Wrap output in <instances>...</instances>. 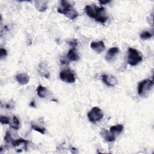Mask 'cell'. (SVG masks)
I'll list each match as a JSON object with an SVG mask.
<instances>
[{
  "label": "cell",
  "mask_w": 154,
  "mask_h": 154,
  "mask_svg": "<svg viewBox=\"0 0 154 154\" xmlns=\"http://www.w3.org/2000/svg\"><path fill=\"white\" fill-rule=\"evenodd\" d=\"M105 10V8L97 7L94 4L87 5L84 8L85 13L88 16L95 19L96 20L100 23H105L108 19Z\"/></svg>",
  "instance_id": "1"
},
{
  "label": "cell",
  "mask_w": 154,
  "mask_h": 154,
  "mask_svg": "<svg viewBox=\"0 0 154 154\" xmlns=\"http://www.w3.org/2000/svg\"><path fill=\"white\" fill-rule=\"evenodd\" d=\"M35 7L40 11H45L48 8V1H34Z\"/></svg>",
  "instance_id": "12"
},
{
  "label": "cell",
  "mask_w": 154,
  "mask_h": 154,
  "mask_svg": "<svg viewBox=\"0 0 154 154\" xmlns=\"http://www.w3.org/2000/svg\"><path fill=\"white\" fill-rule=\"evenodd\" d=\"M111 2V1H99V4H108V3H109V2Z\"/></svg>",
  "instance_id": "26"
},
{
  "label": "cell",
  "mask_w": 154,
  "mask_h": 154,
  "mask_svg": "<svg viewBox=\"0 0 154 154\" xmlns=\"http://www.w3.org/2000/svg\"><path fill=\"white\" fill-rule=\"evenodd\" d=\"M30 106H35V102H34V100H32V101H31V102L30 103Z\"/></svg>",
  "instance_id": "27"
},
{
  "label": "cell",
  "mask_w": 154,
  "mask_h": 154,
  "mask_svg": "<svg viewBox=\"0 0 154 154\" xmlns=\"http://www.w3.org/2000/svg\"><path fill=\"white\" fill-rule=\"evenodd\" d=\"M16 79L17 81L21 85L27 84L29 81V77L26 73H22L16 75Z\"/></svg>",
  "instance_id": "11"
},
{
  "label": "cell",
  "mask_w": 154,
  "mask_h": 154,
  "mask_svg": "<svg viewBox=\"0 0 154 154\" xmlns=\"http://www.w3.org/2000/svg\"><path fill=\"white\" fill-rule=\"evenodd\" d=\"M119 49L117 47H112L107 52L105 55V60L108 62H112L114 59L115 57L119 54Z\"/></svg>",
  "instance_id": "8"
},
{
  "label": "cell",
  "mask_w": 154,
  "mask_h": 154,
  "mask_svg": "<svg viewBox=\"0 0 154 154\" xmlns=\"http://www.w3.org/2000/svg\"><path fill=\"white\" fill-rule=\"evenodd\" d=\"M28 141L27 140L23 138H19L17 140H13V141L11 143V144L13 147H15L20 145L21 144H28Z\"/></svg>",
  "instance_id": "17"
},
{
  "label": "cell",
  "mask_w": 154,
  "mask_h": 154,
  "mask_svg": "<svg viewBox=\"0 0 154 154\" xmlns=\"http://www.w3.org/2000/svg\"><path fill=\"white\" fill-rule=\"evenodd\" d=\"M87 117L90 122L95 123L103 119V114L99 107L94 106L87 113Z\"/></svg>",
  "instance_id": "4"
},
{
  "label": "cell",
  "mask_w": 154,
  "mask_h": 154,
  "mask_svg": "<svg viewBox=\"0 0 154 154\" xmlns=\"http://www.w3.org/2000/svg\"><path fill=\"white\" fill-rule=\"evenodd\" d=\"M100 134L101 137L108 142H112L116 140V136H114L110 131H108L107 129H102L100 131Z\"/></svg>",
  "instance_id": "10"
},
{
  "label": "cell",
  "mask_w": 154,
  "mask_h": 154,
  "mask_svg": "<svg viewBox=\"0 0 154 154\" xmlns=\"http://www.w3.org/2000/svg\"><path fill=\"white\" fill-rule=\"evenodd\" d=\"M57 11L71 20H73L78 16V13L75 8L66 1H61L60 5L57 8Z\"/></svg>",
  "instance_id": "2"
},
{
  "label": "cell",
  "mask_w": 154,
  "mask_h": 154,
  "mask_svg": "<svg viewBox=\"0 0 154 154\" xmlns=\"http://www.w3.org/2000/svg\"><path fill=\"white\" fill-rule=\"evenodd\" d=\"M101 78L102 82L109 87H114L118 82L117 79L112 75L103 74L102 75Z\"/></svg>",
  "instance_id": "7"
},
{
  "label": "cell",
  "mask_w": 154,
  "mask_h": 154,
  "mask_svg": "<svg viewBox=\"0 0 154 154\" xmlns=\"http://www.w3.org/2000/svg\"><path fill=\"white\" fill-rule=\"evenodd\" d=\"M13 138L11 137V135L9 131H7L4 137V141L7 143H11V141H13Z\"/></svg>",
  "instance_id": "20"
},
{
  "label": "cell",
  "mask_w": 154,
  "mask_h": 154,
  "mask_svg": "<svg viewBox=\"0 0 154 154\" xmlns=\"http://www.w3.org/2000/svg\"><path fill=\"white\" fill-rule=\"evenodd\" d=\"M69 60L67 59V57H61L60 58V62H61V64H68L69 63Z\"/></svg>",
  "instance_id": "24"
},
{
  "label": "cell",
  "mask_w": 154,
  "mask_h": 154,
  "mask_svg": "<svg viewBox=\"0 0 154 154\" xmlns=\"http://www.w3.org/2000/svg\"><path fill=\"white\" fill-rule=\"evenodd\" d=\"M9 125H10V127L12 128L13 129H14L15 130H18L19 129V126H20L19 120L18 119V118L16 116H13L11 120L10 119Z\"/></svg>",
  "instance_id": "16"
},
{
  "label": "cell",
  "mask_w": 154,
  "mask_h": 154,
  "mask_svg": "<svg viewBox=\"0 0 154 154\" xmlns=\"http://www.w3.org/2000/svg\"><path fill=\"white\" fill-rule=\"evenodd\" d=\"M66 57L67 59L70 61H76L79 59V56L77 53V52L76 51L75 48L70 49Z\"/></svg>",
  "instance_id": "13"
},
{
  "label": "cell",
  "mask_w": 154,
  "mask_h": 154,
  "mask_svg": "<svg viewBox=\"0 0 154 154\" xmlns=\"http://www.w3.org/2000/svg\"><path fill=\"white\" fill-rule=\"evenodd\" d=\"M91 48L98 54L103 52L105 49V46L103 41L93 42L90 43Z\"/></svg>",
  "instance_id": "9"
},
{
  "label": "cell",
  "mask_w": 154,
  "mask_h": 154,
  "mask_svg": "<svg viewBox=\"0 0 154 154\" xmlns=\"http://www.w3.org/2000/svg\"><path fill=\"white\" fill-rule=\"evenodd\" d=\"M60 78L63 81L67 83H73L76 80L75 73L70 69L62 70L60 73Z\"/></svg>",
  "instance_id": "6"
},
{
  "label": "cell",
  "mask_w": 154,
  "mask_h": 154,
  "mask_svg": "<svg viewBox=\"0 0 154 154\" xmlns=\"http://www.w3.org/2000/svg\"><path fill=\"white\" fill-rule=\"evenodd\" d=\"M137 49L132 48H129L128 51V63L131 66H134L140 63L142 60V56Z\"/></svg>",
  "instance_id": "3"
},
{
  "label": "cell",
  "mask_w": 154,
  "mask_h": 154,
  "mask_svg": "<svg viewBox=\"0 0 154 154\" xmlns=\"http://www.w3.org/2000/svg\"><path fill=\"white\" fill-rule=\"evenodd\" d=\"M7 54V51L6 49H4V48H1V52H0V56H1V58H2L3 57H5Z\"/></svg>",
  "instance_id": "23"
},
{
  "label": "cell",
  "mask_w": 154,
  "mask_h": 154,
  "mask_svg": "<svg viewBox=\"0 0 154 154\" xmlns=\"http://www.w3.org/2000/svg\"><path fill=\"white\" fill-rule=\"evenodd\" d=\"M123 130V126L121 124L114 125V126L110 127V128H109L110 132H111L114 136H116V135H118L119 134H120L122 132Z\"/></svg>",
  "instance_id": "14"
},
{
  "label": "cell",
  "mask_w": 154,
  "mask_h": 154,
  "mask_svg": "<svg viewBox=\"0 0 154 154\" xmlns=\"http://www.w3.org/2000/svg\"><path fill=\"white\" fill-rule=\"evenodd\" d=\"M68 43H69V44L70 45H71V46H72L73 48H75V47L78 45V42H77V40H75V39H74V40H71V41L69 42Z\"/></svg>",
  "instance_id": "22"
},
{
  "label": "cell",
  "mask_w": 154,
  "mask_h": 154,
  "mask_svg": "<svg viewBox=\"0 0 154 154\" xmlns=\"http://www.w3.org/2000/svg\"><path fill=\"white\" fill-rule=\"evenodd\" d=\"M37 93L38 96L41 98H45L48 94V90L45 87L42 86V85H38L37 87Z\"/></svg>",
  "instance_id": "15"
},
{
  "label": "cell",
  "mask_w": 154,
  "mask_h": 154,
  "mask_svg": "<svg viewBox=\"0 0 154 154\" xmlns=\"http://www.w3.org/2000/svg\"><path fill=\"white\" fill-rule=\"evenodd\" d=\"M10 121V119L7 116H1L0 117V122L1 124H5V125L9 124Z\"/></svg>",
  "instance_id": "21"
},
{
  "label": "cell",
  "mask_w": 154,
  "mask_h": 154,
  "mask_svg": "<svg viewBox=\"0 0 154 154\" xmlns=\"http://www.w3.org/2000/svg\"><path fill=\"white\" fill-rule=\"evenodd\" d=\"M31 128L32 129H34V131H35L37 132H40L42 134H45L46 130H45V129L44 128L40 127V126H37V125H35V124H34L33 123H31Z\"/></svg>",
  "instance_id": "18"
},
{
  "label": "cell",
  "mask_w": 154,
  "mask_h": 154,
  "mask_svg": "<svg viewBox=\"0 0 154 154\" xmlns=\"http://www.w3.org/2000/svg\"><path fill=\"white\" fill-rule=\"evenodd\" d=\"M153 85V79H146L141 81L140 82H139L137 87L138 94L139 95H143L145 92L149 91L152 88Z\"/></svg>",
  "instance_id": "5"
},
{
  "label": "cell",
  "mask_w": 154,
  "mask_h": 154,
  "mask_svg": "<svg viewBox=\"0 0 154 154\" xmlns=\"http://www.w3.org/2000/svg\"><path fill=\"white\" fill-rule=\"evenodd\" d=\"M14 106V103L12 101H10V102H8L7 104H6L5 105V107L7 108V109H12Z\"/></svg>",
  "instance_id": "25"
},
{
  "label": "cell",
  "mask_w": 154,
  "mask_h": 154,
  "mask_svg": "<svg viewBox=\"0 0 154 154\" xmlns=\"http://www.w3.org/2000/svg\"><path fill=\"white\" fill-rule=\"evenodd\" d=\"M153 36V34L149 31H143L141 34H140V38L142 40H146L148 38H151Z\"/></svg>",
  "instance_id": "19"
}]
</instances>
